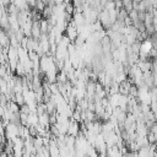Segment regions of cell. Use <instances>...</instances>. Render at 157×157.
Returning <instances> with one entry per match:
<instances>
[{
  "instance_id": "cell-1",
  "label": "cell",
  "mask_w": 157,
  "mask_h": 157,
  "mask_svg": "<svg viewBox=\"0 0 157 157\" xmlns=\"http://www.w3.org/2000/svg\"><path fill=\"white\" fill-rule=\"evenodd\" d=\"M80 124H78V122L71 119L70 124H69V129H68V134L69 135H72V136H77L78 134H80Z\"/></svg>"
}]
</instances>
